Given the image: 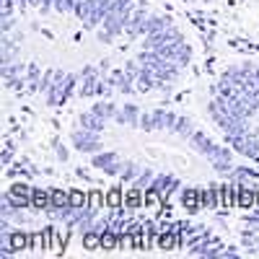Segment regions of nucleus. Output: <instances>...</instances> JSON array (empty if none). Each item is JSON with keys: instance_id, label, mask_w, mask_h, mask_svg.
Segmentation results:
<instances>
[{"instance_id": "obj_41", "label": "nucleus", "mask_w": 259, "mask_h": 259, "mask_svg": "<svg viewBox=\"0 0 259 259\" xmlns=\"http://www.w3.org/2000/svg\"><path fill=\"white\" fill-rule=\"evenodd\" d=\"M11 29H13V16H11V18H0V31L11 34Z\"/></svg>"}, {"instance_id": "obj_44", "label": "nucleus", "mask_w": 259, "mask_h": 259, "mask_svg": "<svg viewBox=\"0 0 259 259\" xmlns=\"http://www.w3.org/2000/svg\"><path fill=\"white\" fill-rule=\"evenodd\" d=\"M75 177H80V179H91V177H89V171H85V168H78V171H75Z\"/></svg>"}, {"instance_id": "obj_21", "label": "nucleus", "mask_w": 259, "mask_h": 259, "mask_svg": "<svg viewBox=\"0 0 259 259\" xmlns=\"http://www.w3.org/2000/svg\"><path fill=\"white\" fill-rule=\"evenodd\" d=\"M80 83V75H75V73H68V78H65V83H62V96H60V106L68 101L70 96H73V91H75V85Z\"/></svg>"}, {"instance_id": "obj_9", "label": "nucleus", "mask_w": 259, "mask_h": 259, "mask_svg": "<svg viewBox=\"0 0 259 259\" xmlns=\"http://www.w3.org/2000/svg\"><path fill=\"white\" fill-rule=\"evenodd\" d=\"M140 114H143V112L138 109L135 104H124L122 109L117 112V117H114V119H117L119 124H130V127H140Z\"/></svg>"}, {"instance_id": "obj_28", "label": "nucleus", "mask_w": 259, "mask_h": 259, "mask_svg": "<svg viewBox=\"0 0 259 259\" xmlns=\"http://www.w3.org/2000/svg\"><path fill=\"white\" fill-rule=\"evenodd\" d=\"M106 205H109L112 210L124 205V194H122V189H119V187H114V189H109V192H106Z\"/></svg>"}, {"instance_id": "obj_20", "label": "nucleus", "mask_w": 259, "mask_h": 259, "mask_svg": "<svg viewBox=\"0 0 259 259\" xmlns=\"http://www.w3.org/2000/svg\"><path fill=\"white\" fill-rule=\"evenodd\" d=\"M233 179H239L241 184H251L254 179H259V171L249 168V166H236L233 168Z\"/></svg>"}, {"instance_id": "obj_36", "label": "nucleus", "mask_w": 259, "mask_h": 259, "mask_svg": "<svg viewBox=\"0 0 259 259\" xmlns=\"http://www.w3.org/2000/svg\"><path fill=\"white\" fill-rule=\"evenodd\" d=\"M140 130H145V133H153V130H156V124H153V114H148V112L140 114Z\"/></svg>"}, {"instance_id": "obj_11", "label": "nucleus", "mask_w": 259, "mask_h": 259, "mask_svg": "<svg viewBox=\"0 0 259 259\" xmlns=\"http://www.w3.org/2000/svg\"><path fill=\"white\" fill-rule=\"evenodd\" d=\"M236 205L249 210V207H256V189L251 184H241L239 194H236Z\"/></svg>"}, {"instance_id": "obj_24", "label": "nucleus", "mask_w": 259, "mask_h": 259, "mask_svg": "<svg viewBox=\"0 0 259 259\" xmlns=\"http://www.w3.org/2000/svg\"><path fill=\"white\" fill-rule=\"evenodd\" d=\"M83 249H89V251L101 249V233L99 231H85L83 233Z\"/></svg>"}, {"instance_id": "obj_3", "label": "nucleus", "mask_w": 259, "mask_h": 259, "mask_svg": "<svg viewBox=\"0 0 259 259\" xmlns=\"http://www.w3.org/2000/svg\"><path fill=\"white\" fill-rule=\"evenodd\" d=\"M99 68L96 65H85V68L78 73L80 75V89H78V96H83V99H89V96H94V91H96V83H99Z\"/></svg>"}, {"instance_id": "obj_23", "label": "nucleus", "mask_w": 259, "mask_h": 259, "mask_svg": "<svg viewBox=\"0 0 259 259\" xmlns=\"http://www.w3.org/2000/svg\"><path fill=\"white\" fill-rule=\"evenodd\" d=\"M174 133L182 135V138H192L194 127H192V119H189L187 114H179V119H177V124H174Z\"/></svg>"}, {"instance_id": "obj_27", "label": "nucleus", "mask_w": 259, "mask_h": 259, "mask_svg": "<svg viewBox=\"0 0 259 259\" xmlns=\"http://www.w3.org/2000/svg\"><path fill=\"white\" fill-rule=\"evenodd\" d=\"M70 205V192H62V189H52V207H68Z\"/></svg>"}, {"instance_id": "obj_46", "label": "nucleus", "mask_w": 259, "mask_h": 259, "mask_svg": "<svg viewBox=\"0 0 259 259\" xmlns=\"http://www.w3.org/2000/svg\"><path fill=\"white\" fill-rule=\"evenodd\" d=\"M80 3H83V0H70V11H75V8H78Z\"/></svg>"}, {"instance_id": "obj_8", "label": "nucleus", "mask_w": 259, "mask_h": 259, "mask_svg": "<svg viewBox=\"0 0 259 259\" xmlns=\"http://www.w3.org/2000/svg\"><path fill=\"white\" fill-rule=\"evenodd\" d=\"M189 143H192L194 148H197V150H200L202 156H207V158H212L215 148H218V143H212V140H210V138H207L205 133H200V130H194V133H192Z\"/></svg>"}, {"instance_id": "obj_1", "label": "nucleus", "mask_w": 259, "mask_h": 259, "mask_svg": "<svg viewBox=\"0 0 259 259\" xmlns=\"http://www.w3.org/2000/svg\"><path fill=\"white\" fill-rule=\"evenodd\" d=\"M70 140H73V148L78 150V153H85V156H94V153L101 150L99 133H94V130L80 127V130H75V133L70 135Z\"/></svg>"}, {"instance_id": "obj_30", "label": "nucleus", "mask_w": 259, "mask_h": 259, "mask_svg": "<svg viewBox=\"0 0 259 259\" xmlns=\"http://www.w3.org/2000/svg\"><path fill=\"white\" fill-rule=\"evenodd\" d=\"M210 163H212V168L218 171V174H233V163L226 161V158H210Z\"/></svg>"}, {"instance_id": "obj_29", "label": "nucleus", "mask_w": 259, "mask_h": 259, "mask_svg": "<svg viewBox=\"0 0 259 259\" xmlns=\"http://www.w3.org/2000/svg\"><path fill=\"white\" fill-rule=\"evenodd\" d=\"M47 233L45 231H41V233H29V249L31 251H39V249H45L47 246Z\"/></svg>"}, {"instance_id": "obj_31", "label": "nucleus", "mask_w": 259, "mask_h": 259, "mask_svg": "<svg viewBox=\"0 0 259 259\" xmlns=\"http://www.w3.org/2000/svg\"><path fill=\"white\" fill-rule=\"evenodd\" d=\"M70 205H73V207H85V205H89V194L73 189V192H70Z\"/></svg>"}, {"instance_id": "obj_7", "label": "nucleus", "mask_w": 259, "mask_h": 259, "mask_svg": "<svg viewBox=\"0 0 259 259\" xmlns=\"http://www.w3.org/2000/svg\"><path fill=\"white\" fill-rule=\"evenodd\" d=\"M50 207H52V189H39V187H34V189H31V210L47 212Z\"/></svg>"}, {"instance_id": "obj_2", "label": "nucleus", "mask_w": 259, "mask_h": 259, "mask_svg": "<svg viewBox=\"0 0 259 259\" xmlns=\"http://www.w3.org/2000/svg\"><path fill=\"white\" fill-rule=\"evenodd\" d=\"M177 41H184L182 31L174 29V26H166L150 36H143V50H158V47H166V45H177Z\"/></svg>"}, {"instance_id": "obj_34", "label": "nucleus", "mask_w": 259, "mask_h": 259, "mask_svg": "<svg viewBox=\"0 0 259 259\" xmlns=\"http://www.w3.org/2000/svg\"><path fill=\"white\" fill-rule=\"evenodd\" d=\"M31 189H34V187H29V184H24V182H16V184L11 187V192L18 194V197H31Z\"/></svg>"}, {"instance_id": "obj_38", "label": "nucleus", "mask_w": 259, "mask_h": 259, "mask_svg": "<svg viewBox=\"0 0 259 259\" xmlns=\"http://www.w3.org/2000/svg\"><path fill=\"white\" fill-rule=\"evenodd\" d=\"M106 202V197L101 192H89V205H94V207H101Z\"/></svg>"}, {"instance_id": "obj_35", "label": "nucleus", "mask_w": 259, "mask_h": 259, "mask_svg": "<svg viewBox=\"0 0 259 259\" xmlns=\"http://www.w3.org/2000/svg\"><path fill=\"white\" fill-rule=\"evenodd\" d=\"M18 177H21V179H26V177H29V168H26V166H21V163H16L13 168H8V179H18Z\"/></svg>"}, {"instance_id": "obj_40", "label": "nucleus", "mask_w": 259, "mask_h": 259, "mask_svg": "<svg viewBox=\"0 0 259 259\" xmlns=\"http://www.w3.org/2000/svg\"><path fill=\"white\" fill-rule=\"evenodd\" d=\"M36 8H39V13H50V11H55V0H36Z\"/></svg>"}, {"instance_id": "obj_5", "label": "nucleus", "mask_w": 259, "mask_h": 259, "mask_svg": "<svg viewBox=\"0 0 259 259\" xmlns=\"http://www.w3.org/2000/svg\"><path fill=\"white\" fill-rule=\"evenodd\" d=\"M150 16V8H148V3H135V8H133V16H130V24H127V34L130 36H138V29L143 26V21Z\"/></svg>"}, {"instance_id": "obj_14", "label": "nucleus", "mask_w": 259, "mask_h": 259, "mask_svg": "<svg viewBox=\"0 0 259 259\" xmlns=\"http://www.w3.org/2000/svg\"><path fill=\"white\" fill-rule=\"evenodd\" d=\"M91 112H94V114H99V117L106 122V119L117 117V112H119V109H117V106H114L109 99H101V101H96V104L91 106Z\"/></svg>"}, {"instance_id": "obj_32", "label": "nucleus", "mask_w": 259, "mask_h": 259, "mask_svg": "<svg viewBox=\"0 0 259 259\" xmlns=\"http://www.w3.org/2000/svg\"><path fill=\"white\" fill-rule=\"evenodd\" d=\"M16 0H0V18H11L16 13Z\"/></svg>"}, {"instance_id": "obj_22", "label": "nucleus", "mask_w": 259, "mask_h": 259, "mask_svg": "<svg viewBox=\"0 0 259 259\" xmlns=\"http://www.w3.org/2000/svg\"><path fill=\"white\" fill-rule=\"evenodd\" d=\"M143 205V189L140 187H133L127 194H124V207L127 210H135V207H140Z\"/></svg>"}, {"instance_id": "obj_39", "label": "nucleus", "mask_w": 259, "mask_h": 259, "mask_svg": "<svg viewBox=\"0 0 259 259\" xmlns=\"http://www.w3.org/2000/svg\"><path fill=\"white\" fill-rule=\"evenodd\" d=\"M55 158H57L60 163H65V161L70 158V153H68V148H65V145H60V143H57V145H55Z\"/></svg>"}, {"instance_id": "obj_6", "label": "nucleus", "mask_w": 259, "mask_h": 259, "mask_svg": "<svg viewBox=\"0 0 259 259\" xmlns=\"http://www.w3.org/2000/svg\"><path fill=\"white\" fill-rule=\"evenodd\" d=\"M166 26H171V21L166 16H148L143 21V26L138 29V36H150V34H156V31H161Z\"/></svg>"}, {"instance_id": "obj_26", "label": "nucleus", "mask_w": 259, "mask_h": 259, "mask_svg": "<svg viewBox=\"0 0 259 259\" xmlns=\"http://www.w3.org/2000/svg\"><path fill=\"white\" fill-rule=\"evenodd\" d=\"M138 174H140V166H138L135 161H124V168H122L119 179H122V182H130V184H133V182L138 179Z\"/></svg>"}, {"instance_id": "obj_19", "label": "nucleus", "mask_w": 259, "mask_h": 259, "mask_svg": "<svg viewBox=\"0 0 259 259\" xmlns=\"http://www.w3.org/2000/svg\"><path fill=\"white\" fill-rule=\"evenodd\" d=\"M41 68L36 62H29V70H26V80H29V89H31V94H39V83H41Z\"/></svg>"}, {"instance_id": "obj_18", "label": "nucleus", "mask_w": 259, "mask_h": 259, "mask_svg": "<svg viewBox=\"0 0 259 259\" xmlns=\"http://www.w3.org/2000/svg\"><path fill=\"white\" fill-rule=\"evenodd\" d=\"M182 205H184L189 212H194L197 207H202V202H200V192H197V189H182Z\"/></svg>"}, {"instance_id": "obj_12", "label": "nucleus", "mask_w": 259, "mask_h": 259, "mask_svg": "<svg viewBox=\"0 0 259 259\" xmlns=\"http://www.w3.org/2000/svg\"><path fill=\"white\" fill-rule=\"evenodd\" d=\"M119 161V153H114V150H99V153H94L91 156V166L94 168H106V166H112V163H117Z\"/></svg>"}, {"instance_id": "obj_16", "label": "nucleus", "mask_w": 259, "mask_h": 259, "mask_svg": "<svg viewBox=\"0 0 259 259\" xmlns=\"http://www.w3.org/2000/svg\"><path fill=\"white\" fill-rule=\"evenodd\" d=\"M94 11H96V0H83V3H80L73 13H75L78 21H83V24L89 26V24H91V18H94Z\"/></svg>"}, {"instance_id": "obj_47", "label": "nucleus", "mask_w": 259, "mask_h": 259, "mask_svg": "<svg viewBox=\"0 0 259 259\" xmlns=\"http://www.w3.org/2000/svg\"><path fill=\"white\" fill-rule=\"evenodd\" d=\"M256 207H259V192H256Z\"/></svg>"}, {"instance_id": "obj_17", "label": "nucleus", "mask_w": 259, "mask_h": 259, "mask_svg": "<svg viewBox=\"0 0 259 259\" xmlns=\"http://www.w3.org/2000/svg\"><path fill=\"white\" fill-rule=\"evenodd\" d=\"M11 249L18 254V251H26L29 249V233L26 231H11V239H8Z\"/></svg>"}, {"instance_id": "obj_10", "label": "nucleus", "mask_w": 259, "mask_h": 259, "mask_svg": "<svg viewBox=\"0 0 259 259\" xmlns=\"http://www.w3.org/2000/svg\"><path fill=\"white\" fill-rule=\"evenodd\" d=\"M177 119H179L177 112H166V109H156V112H153V124H156V130H171V133H174Z\"/></svg>"}, {"instance_id": "obj_15", "label": "nucleus", "mask_w": 259, "mask_h": 259, "mask_svg": "<svg viewBox=\"0 0 259 259\" xmlns=\"http://www.w3.org/2000/svg\"><path fill=\"white\" fill-rule=\"evenodd\" d=\"M78 122H80V127H85V130L104 133V119H101L99 114H94V112H83V114L78 117Z\"/></svg>"}, {"instance_id": "obj_42", "label": "nucleus", "mask_w": 259, "mask_h": 259, "mask_svg": "<svg viewBox=\"0 0 259 259\" xmlns=\"http://www.w3.org/2000/svg\"><path fill=\"white\" fill-rule=\"evenodd\" d=\"M0 161H3V166H11L13 163V148H6L3 156H0Z\"/></svg>"}, {"instance_id": "obj_25", "label": "nucleus", "mask_w": 259, "mask_h": 259, "mask_svg": "<svg viewBox=\"0 0 259 259\" xmlns=\"http://www.w3.org/2000/svg\"><path fill=\"white\" fill-rule=\"evenodd\" d=\"M153 179H156V171H153V168H140V174H138V179L133 182V187L148 189L150 184H153Z\"/></svg>"}, {"instance_id": "obj_33", "label": "nucleus", "mask_w": 259, "mask_h": 259, "mask_svg": "<svg viewBox=\"0 0 259 259\" xmlns=\"http://www.w3.org/2000/svg\"><path fill=\"white\" fill-rule=\"evenodd\" d=\"M55 83V70H45V75H41V83H39V94H47L52 89Z\"/></svg>"}, {"instance_id": "obj_13", "label": "nucleus", "mask_w": 259, "mask_h": 259, "mask_svg": "<svg viewBox=\"0 0 259 259\" xmlns=\"http://www.w3.org/2000/svg\"><path fill=\"white\" fill-rule=\"evenodd\" d=\"M200 202H202V207L215 210V207L221 205V189L215 187V184H210L207 189H200Z\"/></svg>"}, {"instance_id": "obj_37", "label": "nucleus", "mask_w": 259, "mask_h": 259, "mask_svg": "<svg viewBox=\"0 0 259 259\" xmlns=\"http://www.w3.org/2000/svg\"><path fill=\"white\" fill-rule=\"evenodd\" d=\"M122 168H124V163L117 161V163H112V166H106V168H104V174H106V177H119V174H122Z\"/></svg>"}, {"instance_id": "obj_45", "label": "nucleus", "mask_w": 259, "mask_h": 259, "mask_svg": "<svg viewBox=\"0 0 259 259\" xmlns=\"http://www.w3.org/2000/svg\"><path fill=\"white\" fill-rule=\"evenodd\" d=\"M16 6H18V11H24V8H29V0H16Z\"/></svg>"}, {"instance_id": "obj_4", "label": "nucleus", "mask_w": 259, "mask_h": 259, "mask_svg": "<svg viewBox=\"0 0 259 259\" xmlns=\"http://www.w3.org/2000/svg\"><path fill=\"white\" fill-rule=\"evenodd\" d=\"M148 189H156L161 197H171L177 189H179V179L174 177V174H156V179H153V184H150Z\"/></svg>"}, {"instance_id": "obj_43", "label": "nucleus", "mask_w": 259, "mask_h": 259, "mask_svg": "<svg viewBox=\"0 0 259 259\" xmlns=\"http://www.w3.org/2000/svg\"><path fill=\"white\" fill-rule=\"evenodd\" d=\"M55 11H57V13L70 11V0H55Z\"/></svg>"}]
</instances>
